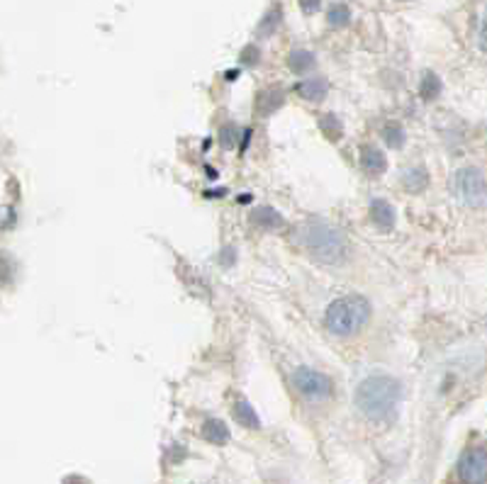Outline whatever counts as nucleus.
<instances>
[{
  "label": "nucleus",
  "mask_w": 487,
  "mask_h": 484,
  "mask_svg": "<svg viewBox=\"0 0 487 484\" xmlns=\"http://www.w3.org/2000/svg\"><path fill=\"white\" fill-rule=\"evenodd\" d=\"M293 387L300 392V397H304L307 402H324V399L331 397L334 392V385L327 375H322L320 370H312L307 365H300L295 372H293Z\"/></svg>",
  "instance_id": "39448f33"
},
{
  "label": "nucleus",
  "mask_w": 487,
  "mask_h": 484,
  "mask_svg": "<svg viewBox=\"0 0 487 484\" xmlns=\"http://www.w3.org/2000/svg\"><path fill=\"white\" fill-rule=\"evenodd\" d=\"M371 317V304L361 294H348L337 302L329 304L327 310V329L337 336H348L356 334Z\"/></svg>",
  "instance_id": "f03ea898"
},
{
  "label": "nucleus",
  "mask_w": 487,
  "mask_h": 484,
  "mask_svg": "<svg viewBox=\"0 0 487 484\" xmlns=\"http://www.w3.org/2000/svg\"><path fill=\"white\" fill-rule=\"evenodd\" d=\"M300 234H303V246L314 260L334 266L346 259V242L337 229L327 225H307Z\"/></svg>",
  "instance_id": "7ed1b4c3"
},
{
  "label": "nucleus",
  "mask_w": 487,
  "mask_h": 484,
  "mask_svg": "<svg viewBox=\"0 0 487 484\" xmlns=\"http://www.w3.org/2000/svg\"><path fill=\"white\" fill-rule=\"evenodd\" d=\"M458 477L463 484H487V448L473 446L458 460Z\"/></svg>",
  "instance_id": "423d86ee"
},
{
  "label": "nucleus",
  "mask_w": 487,
  "mask_h": 484,
  "mask_svg": "<svg viewBox=\"0 0 487 484\" xmlns=\"http://www.w3.org/2000/svg\"><path fill=\"white\" fill-rule=\"evenodd\" d=\"M361 166H363V171L368 175H380L388 161H385L383 151L378 147H363L361 149Z\"/></svg>",
  "instance_id": "0eeeda50"
},
{
  "label": "nucleus",
  "mask_w": 487,
  "mask_h": 484,
  "mask_svg": "<svg viewBox=\"0 0 487 484\" xmlns=\"http://www.w3.org/2000/svg\"><path fill=\"white\" fill-rule=\"evenodd\" d=\"M400 382L390 375H371L356 389V407L365 419L385 421L397 412L400 404Z\"/></svg>",
  "instance_id": "f257e3e1"
},
{
  "label": "nucleus",
  "mask_w": 487,
  "mask_h": 484,
  "mask_svg": "<svg viewBox=\"0 0 487 484\" xmlns=\"http://www.w3.org/2000/svg\"><path fill=\"white\" fill-rule=\"evenodd\" d=\"M202 436L208 438L209 443H215V446H222L229 438V431H226V426L219 421V419H208L205 424H202Z\"/></svg>",
  "instance_id": "9b49d317"
},
{
  "label": "nucleus",
  "mask_w": 487,
  "mask_h": 484,
  "mask_svg": "<svg viewBox=\"0 0 487 484\" xmlns=\"http://www.w3.org/2000/svg\"><path fill=\"white\" fill-rule=\"evenodd\" d=\"M320 127H322V132L331 139V141H339L341 139V124L334 115H322V117H320Z\"/></svg>",
  "instance_id": "dca6fc26"
},
{
  "label": "nucleus",
  "mask_w": 487,
  "mask_h": 484,
  "mask_svg": "<svg viewBox=\"0 0 487 484\" xmlns=\"http://www.w3.org/2000/svg\"><path fill=\"white\" fill-rule=\"evenodd\" d=\"M300 5H303L304 13H314L320 8V0H300Z\"/></svg>",
  "instance_id": "6ab92c4d"
},
{
  "label": "nucleus",
  "mask_w": 487,
  "mask_h": 484,
  "mask_svg": "<svg viewBox=\"0 0 487 484\" xmlns=\"http://www.w3.org/2000/svg\"><path fill=\"white\" fill-rule=\"evenodd\" d=\"M483 42H485V47H487V15H485V20H483Z\"/></svg>",
  "instance_id": "aec40b11"
},
{
  "label": "nucleus",
  "mask_w": 487,
  "mask_h": 484,
  "mask_svg": "<svg viewBox=\"0 0 487 484\" xmlns=\"http://www.w3.org/2000/svg\"><path fill=\"white\" fill-rule=\"evenodd\" d=\"M300 96L304 98V100H312V103H320L324 96H327V83H324L322 78H312V81H304V83H300Z\"/></svg>",
  "instance_id": "f8f14e48"
},
{
  "label": "nucleus",
  "mask_w": 487,
  "mask_h": 484,
  "mask_svg": "<svg viewBox=\"0 0 487 484\" xmlns=\"http://www.w3.org/2000/svg\"><path fill=\"white\" fill-rule=\"evenodd\" d=\"M287 66L295 71V73H303V71H310L314 66V56L304 49H297L287 56Z\"/></svg>",
  "instance_id": "ddd939ff"
},
{
  "label": "nucleus",
  "mask_w": 487,
  "mask_h": 484,
  "mask_svg": "<svg viewBox=\"0 0 487 484\" xmlns=\"http://www.w3.org/2000/svg\"><path fill=\"white\" fill-rule=\"evenodd\" d=\"M253 222H259V225H266V226H280V219L278 212H273V209L269 208H261L256 209V215H253Z\"/></svg>",
  "instance_id": "a211bd4d"
},
{
  "label": "nucleus",
  "mask_w": 487,
  "mask_h": 484,
  "mask_svg": "<svg viewBox=\"0 0 487 484\" xmlns=\"http://www.w3.org/2000/svg\"><path fill=\"white\" fill-rule=\"evenodd\" d=\"M419 93H422L424 100H436V98L441 96V81H439V76L436 73H424Z\"/></svg>",
  "instance_id": "4468645a"
},
{
  "label": "nucleus",
  "mask_w": 487,
  "mask_h": 484,
  "mask_svg": "<svg viewBox=\"0 0 487 484\" xmlns=\"http://www.w3.org/2000/svg\"><path fill=\"white\" fill-rule=\"evenodd\" d=\"M348 20H351V10H348L346 5H331V8H329V25L344 27V25H348Z\"/></svg>",
  "instance_id": "f3484780"
},
{
  "label": "nucleus",
  "mask_w": 487,
  "mask_h": 484,
  "mask_svg": "<svg viewBox=\"0 0 487 484\" xmlns=\"http://www.w3.org/2000/svg\"><path fill=\"white\" fill-rule=\"evenodd\" d=\"M371 219L380 229H392L395 226V209L392 205H388L385 200H373L371 202Z\"/></svg>",
  "instance_id": "6e6552de"
},
{
  "label": "nucleus",
  "mask_w": 487,
  "mask_h": 484,
  "mask_svg": "<svg viewBox=\"0 0 487 484\" xmlns=\"http://www.w3.org/2000/svg\"><path fill=\"white\" fill-rule=\"evenodd\" d=\"M232 412H235V419L244 426V429H261L259 416H256V412H253V407L246 402V399H236Z\"/></svg>",
  "instance_id": "1a4fd4ad"
},
{
  "label": "nucleus",
  "mask_w": 487,
  "mask_h": 484,
  "mask_svg": "<svg viewBox=\"0 0 487 484\" xmlns=\"http://www.w3.org/2000/svg\"><path fill=\"white\" fill-rule=\"evenodd\" d=\"M453 188H456V195L461 198V202H466L470 208H485L487 205V178L478 168H473V166L461 168L456 174Z\"/></svg>",
  "instance_id": "20e7f679"
},
{
  "label": "nucleus",
  "mask_w": 487,
  "mask_h": 484,
  "mask_svg": "<svg viewBox=\"0 0 487 484\" xmlns=\"http://www.w3.org/2000/svg\"><path fill=\"white\" fill-rule=\"evenodd\" d=\"M383 137L388 141V147H402V141H405V132L397 122H388L383 127Z\"/></svg>",
  "instance_id": "2eb2a0df"
},
{
  "label": "nucleus",
  "mask_w": 487,
  "mask_h": 484,
  "mask_svg": "<svg viewBox=\"0 0 487 484\" xmlns=\"http://www.w3.org/2000/svg\"><path fill=\"white\" fill-rule=\"evenodd\" d=\"M426 183H429V175H426L424 168H419V166H414V168H409V171L402 174V185H405L409 192H422L426 188Z\"/></svg>",
  "instance_id": "9d476101"
}]
</instances>
